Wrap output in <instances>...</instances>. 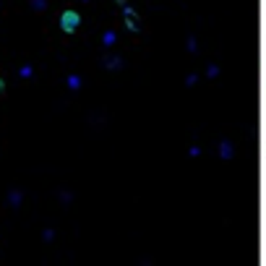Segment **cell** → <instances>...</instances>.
Returning a JSON list of instances; mask_svg holds the SVG:
<instances>
[{
	"label": "cell",
	"instance_id": "1",
	"mask_svg": "<svg viewBox=\"0 0 266 266\" xmlns=\"http://www.w3.org/2000/svg\"><path fill=\"white\" fill-rule=\"evenodd\" d=\"M78 13L76 11H65L63 16H60V26H63V32H73L76 26H78Z\"/></svg>",
	"mask_w": 266,
	"mask_h": 266
},
{
	"label": "cell",
	"instance_id": "2",
	"mask_svg": "<svg viewBox=\"0 0 266 266\" xmlns=\"http://www.w3.org/2000/svg\"><path fill=\"white\" fill-rule=\"evenodd\" d=\"M3 89H6V81H3V78H0V92H3Z\"/></svg>",
	"mask_w": 266,
	"mask_h": 266
}]
</instances>
